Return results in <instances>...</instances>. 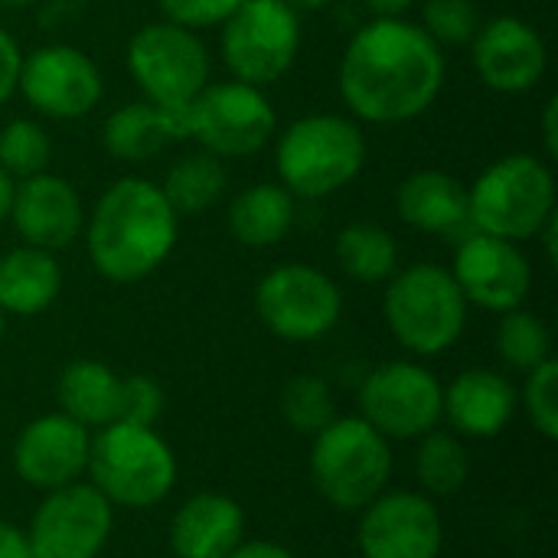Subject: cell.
<instances>
[{
	"instance_id": "cell-1",
	"label": "cell",
	"mask_w": 558,
	"mask_h": 558,
	"mask_svg": "<svg viewBox=\"0 0 558 558\" xmlns=\"http://www.w3.org/2000/svg\"><path fill=\"white\" fill-rule=\"evenodd\" d=\"M445 52L402 16H376L343 49L337 85L356 121L405 124L425 114L445 88Z\"/></svg>"
},
{
	"instance_id": "cell-2",
	"label": "cell",
	"mask_w": 558,
	"mask_h": 558,
	"mask_svg": "<svg viewBox=\"0 0 558 558\" xmlns=\"http://www.w3.org/2000/svg\"><path fill=\"white\" fill-rule=\"evenodd\" d=\"M180 216L160 183L144 177L114 180L88 216V258L105 281L134 284L154 275L173 252Z\"/></svg>"
},
{
	"instance_id": "cell-3",
	"label": "cell",
	"mask_w": 558,
	"mask_h": 558,
	"mask_svg": "<svg viewBox=\"0 0 558 558\" xmlns=\"http://www.w3.org/2000/svg\"><path fill=\"white\" fill-rule=\"evenodd\" d=\"M366 163V134L347 114H304L275 141L278 180L291 196L324 199L350 186Z\"/></svg>"
},
{
	"instance_id": "cell-4",
	"label": "cell",
	"mask_w": 558,
	"mask_h": 558,
	"mask_svg": "<svg viewBox=\"0 0 558 558\" xmlns=\"http://www.w3.org/2000/svg\"><path fill=\"white\" fill-rule=\"evenodd\" d=\"M468 298L451 268L415 262L389 278L383 314L389 333L415 356L448 353L468 327Z\"/></svg>"
},
{
	"instance_id": "cell-5",
	"label": "cell",
	"mask_w": 558,
	"mask_h": 558,
	"mask_svg": "<svg viewBox=\"0 0 558 558\" xmlns=\"http://www.w3.org/2000/svg\"><path fill=\"white\" fill-rule=\"evenodd\" d=\"M92 487L111 507L147 510L170 497L177 484L173 448L144 425L111 422L98 428L88 448Z\"/></svg>"
},
{
	"instance_id": "cell-6",
	"label": "cell",
	"mask_w": 558,
	"mask_h": 558,
	"mask_svg": "<svg viewBox=\"0 0 558 558\" xmlns=\"http://www.w3.org/2000/svg\"><path fill=\"white\" fill-rule=\"evenodd\" d=\"M556 209V177L549 163L533 154H507L468 186L474 232L517 245L536 239Z\"/></svg>"
},
{
	"instance_id": "cell-7",
	"label": "cell",
	"mask_w": 558,
	"mask_h": 558,
	"mask_svg": "<svg viewBox=\"0 0 558 558\" xmlns=\"http://www.w3.org/2000/svg\"><path fill=\"white\" fill-rule=\"evenodd\" d=\"M392 477V448L360 415L333 418L314 435L311 445V481L317 494L347 513L369 507Z\"/></svg>"
},
{
	"instance_id": "cell-8",
	"label": "cell",
	"mask_w": 558,
	"mask_h": 558,
	"mask_svg": "<svg viewBox=\"0 0 558 558\" xmlns=\"http://www.w3.org/2000/svg\"><path fill=\"white\" fill-rule=\"evenodd\" d=\"M183 128L186 137L199 144V150H209L219 160H242L262 154L271 144L278 114L258 85L229 78L209 82L183 108Z\"/></svg>"
},
{
	"instance_id": "cell-9",
	"label": "cell",
	"mask_w": 558,
	"mask_h": 558,
	"mask_svg": "<svg viewBox=\"0 0 558 558\" xmlns=\"http://www.w3.org/2000/svg\"><path fill=\"white\" fill-rule=\"evenodd\" d=\"M128 72L141 95L167 111H183L209 85V52L196 29L157 20L128 43Z\"/></svg>"
},
{
	"instance_id": "cell-10",
	"label": "cell",
	"mask_w": 558,
	"mask_h": 558,
	"mask_svg": "<svg viewBox=\"0 0 558 558\" xmlns=\"http://www.w3.org/2000/svg\"><path fill=\"white\" fill-rule=\"evenodd\" d=\"M222 62L235 82L271 85L301 52V20L288 0H242L222 23Z\"/></svg>"
},
{
	"instance_id": "cell-11",
	"label": "cell",
	"mask_w": 558,
	"mask_h": 558,
	"mask_svg": "<svg viewBox=\"0 0 558 558\" xmlns=\"http://www.w3.org/2000/svg\"><path fill=\"white\" fill-rule=\"evenodd\" d=\"M258 320L288 343H314L327 337L340 314L343 294L330 275L314 265H278L255 288Z\"/></svg>"
},
{
	"instance_id": "cell-12",
	"label": "cell",
	"mask_w": 558,
	"mask_h": 558,
	"mask_svg": "<svg viewBox=\"0 0 558 558\" xmlns=\"http://www.w3.org/2000/svg\"><path fill=\"white\" fill-rule=\"evenodd\" d=\"M441 389L438 376L422 363H383L360 386V418L389 441L422 438L441 422Z\"/></svg>"
},
{
	"instance_id": "cell-13",
	"label": "cell",
	"mask_w": 558,
	"mask_h": 558,
	"mask_svg": "<svg viewBox=\"0 0 558 558\" xmlns=\"http://www.w3.org/2000/svg\"><path fill=\"white\" fill-rule=\"evenodd\" d=\"M114 530V507L92 484L49 490L36 507L26 546L33 558H98Z\"/></svg>"
},
{
	"instance_id": "cell-14",
	"label": "cell",
	"mask_w": 558,
	"mask_h": 558,
	"mask_svg": "<svg viewBox=\"0 0 558 558\" xmlns=\"http://www.w3.org/2000/svg\"><path fill=\"white\" fill-rule=\"evenodd\" d=\"M16 92L36 114L75 121L101 101L105 78L88 52L69 43H52L23 56Z\"/></svg>"
},
{
	"instance_id": "cell-15",
	"label": "cell",
	"mask_w": 558,
	"mask_h": 558,
	"mask_svg": "<svg viewBox=\"0 0 558 558\" xmlns=\"http://www.w3.org/2000/svg\"><path fill=\"white\" fill-rule=\"evenodd\" d=\"M356 543L363 558H438L445 523L428 494L392 490L360 510Z\"/></svg>"
},
{
	"instance_id": "cell-16",
	"label": "cell",
	"mask_w": 558,
	"mask_h": 558,
	"mask_svg": "<svg viewBox=\"0 0 558 558\" xmlns=\"http://www.w3.org/2000/svg\"><path fill=\"white\" fill-rule=\"evenodd\" d=\"M468 304L507 314L526 304L533 291V265L517 242L471 232L458 242L451 268Z\"/></svg>"
},
{
	"instance_id": "cell-17",
	"label": "cell",
	"mask_w": 558,
	"mask_h": 558,
	"mask_svg": "<svg viewBox=\"0 0 558 558\" xmlns=\"http://www.w3.org/2000/svg\"><path fill=\"white\" fill-rule=\"evenodd\" d=\"M471 62L481 82L504 95L530 92L549 69L546 39L523 16H494L471 39Z\"/></svg>"
},
{
	"instance_id": "cell-18",
	"label": "cell",
	"mask_w": 558,
	"mask_h": 558,
	"mask_svg": "<svg viewBox=\"0 0 558 558\" xmlns=\"http://www.w3.org/2000/svg\"><path fill=\"white\" fill-rule=\"evenodd\" d=\"M92 435L62 412L33 418L13 445V471L33 490H59L75 484L88 468Z\"/></svg>"
},
{
	"instance_id": "cell-19",
	"label": "cell",
	"mask_w": 558,
	"mask_h": 558,
	"mask_svg": "<svg viewBox=\"0 0 558 558\" xmlns=\"http://www.w3.org/2000/svg\"><path fill=\"white\" fill-rule=\"evenodd\" d=\"M7 219H13V229L23 245L59 252L82 235L85 206L65 177L43 170L26 180H16Z\"/></svg>"
},
{
	"instance_id": "cell-20",
	"label": "cell",
	"mask_w": 558,
	"mask_h": 558,
	"mask_svg": "<svg viewBox=\"0 0 558 558\" xmlns=\"http://www.w3.org/2000/svg\"><path fill=\"white\" fill-rule=\"evenodd\" d=\"M520 409V392L504 373L464 369L441 389V418L464 438H497L507 432Z\"/></svg>"
},
{
	"instance_id": "cell-21",
	"label": "cell",
	"mask_w": 558,
	"mask_h": 558,
	"mask_svg": "<svg viewBox=\"0 0 558 558\" xmlns=\"http://www.w3.org/2000/svg\"><path fill=\"white\" fill-rule=\"evenodd\" d=\"M396 209L405 226L428 235L461 242L474 232L468 213V186L445 170L409 173L396 190Z\"/></svg>"
},
{
	"instance_id": "cell-22",
	"label": "cell",
	"mask_w": 558,
	"mask_h": 558,
	"mask_svg": "<svg viewBox=\"0 0 558 558\" xmlns=\"http://www.w3.org/2000/svg\"><path fill=\"white\" fill-rule=\"evenodd\" d=\"M245 543V510L226 494L190 497L170 523L177 558H229Z\"/></svg>"
},
{
	"instance_id": "cell-23",
	"label": "cell",
	"mask_w": 558,
	"mask_h": 558,
	"mask_svg": "<svg viewBox=\"0 0 558 558\" xmlns=\"http://www.w3.org/2000/svg\"><path fill=\"white\" fill-rule=\"evenodd\" d=\"M186 137L183 111H167L154 101H128L108 114L101 128V144L114 160L144 163Z\"/></svg>"
},
{
	"instance_id": "cell-24",
	"label": "cell",
	"mask_w": 558,
	"mask_h": 558,
	"mask_svg": "<svg viewBox=\"0 0 558 558\" xmlns=\"http://www.w3.org/2000/svg\"><path fill=\"white\" fill-rule=\"evenodd\" d=\"M62 291V268L52 252L20 245L0 258V311L13 317H36L56 304Z\"/></svg>"
},
{
	"instance_id": "cell-25",
	"label": "cell",
	"mask_w": 558,
	"mask_h": 558,
	"mask_svg": "<svg viewBox=\"0 0 558 558\" xmlns=\"http://www.w3.org/2000/svg\"><path fill=\"white\" fill-rule=\"evenodd\" d=\"M121 376L98 360H72L56 379L59 412L82 428H105L118 422Z\"/></svg>"
},
{
	"instance_id": "cell-26",
	"label": "cell",
	"mask_w": 558,
	"mask_h": 558,
	"mask_svg": "<svg viewBox=\"0 0 558 558\" xmlns=\"http://www.w3.org/2000/svg\"><path fill=\"white\" fill-rule=\"evenodd\" d=\"M294 226V196L281 183L245 186L229 203V232L239 245L271 248Z\"/></svg>"
},
{
	"instance_id": "cell-27",
	"label": "cell",
	"mask_w": 558,
	"mask_h": 558,
	"mask_svg": "<svg viewBox=\"0 0 558 558\" xmlns=\"http://www.w3.org/2000/svg\"><path fill=\"white\" fill-rule=\"evenodd\" d=\"M226 180H229L226 163L216 154L193 150L167 170L160 190L177 216H203L226 193Z\"/></svg>"
},
{
	"instance_id": "cell-28",
	"label": "cell",
	"mask_w": 558,
	"mask_h": 558,
	"mask_svg": "<svg viewBox=\"0 0 558 558\" xmlns=\"http://www.w3.org/2000/svg\"><path fill=\"white\" fill-rule=\"evenodd\" d=\"M337 262L360 284L389 281L399 271V245L389 229L376 222H350L337 235Z\"/></svg>"
},
{
	"instance_id": "cell-29",
	"label": "cell",
	"mask_w": 558,
	"mask_h": 558,
	"mask_svg": "<svg viewBox=\"0 0 558 558\" xmlns=\"http://www.w3.org/2000/svg\"><path fill=\"white\" fill-rule=\"evenodd\" d=\"M415 474L428 497H451L471 477V458L458 435L451 432H425L418 438Z\"/></svg>"
},
{
	"instance_id": "cell-30",
	"label": "cell",
	"mask_w": 558,
	"mask_h": 558,
	"mask_svg": "<svg viewBox=\"0 0 558 558\" xmlns=\"http://www.w3.org/2000/svg\"><path fill=\"white\" fill-rule=\"evenodd\" d=\"M494 343H497V356L520 373H530L539 363L553 360V333L546 320L526 307L500 314Z\"/></svg>"
},
{
	"instance_id": "cell-31",
	"label": "cell",
	"mask_w": 558,
	"mask_h": 558,
	"mask_svg": "<svg viewBox=\"0 0 558 558\" xmlns=\"http://www.w3.org/2000/svg\"><path fill=\"white\" fill-rule=\"evenodd\" d=\"M281 415L301 435H317L337 418V402L320 376H294L281 389Z\"/></svg>"
},
{
	"instance_id": "cell-32",
	"label": "cell",
	"mask_w": 558,
	"mask_h": 558,
	"mask_svg": "<svg viewBox=\"0 0 558 558\" xmlns=\"http://www.w3.org/2000/svg\"><path fill=\"white\" fill-rule=\"evenodd\" d=\"M52 160V141L33 118H13L0 131V167L13 180L43 173Z\"/></svg>"
},
{
	"instance_id": "cell-33",
	"label": "cell",
	"mask_w": 558,
	"mask_h": 558,
	"mask_svg": "<svg viewBox=\"0 0 558 558\" xmlns=\"http://www.w3.org/2000/svg\"><path fill=\"white\" fill-rule=\"evenodd\" d=\"M422 29L438 46H471L481 29V13L474 0H428L422 10Z\"/></svg>"
},
{
	"instance_id": "cell-34",
	"label": "cell",
	"mask_w": 558,
	"mask_h": 558,
	"mask_svg": "<svg viewBox=\"0 0 558 558\" xmlns=\"http://www.w3.org/2000/svg\"><path fill=\"white\" fill-rule=\"evenodd\" d=\"M520 405L526 409L533 428L546 438L556 441L558 438V363L546 360L536 369L526 373V386L520 396Z\"/></svg>"
},
{
	"instance_id": "cell-35",
	"label": "cell",
	"mask_w": 558,
	"mask_h": 558,
	"mask_svg": "<svg viewBox=\"0 0 558 558\" xmlns=\"http://www.w3.org/2000/svg\"><path fill=\"white\" fill-rule=\"evenodd\" d=\"M163 415V389L150 376H128L121 379L118 396V422L154 428Z\"/></svg>"
},
{
	"instance_id": "cell-36",
	"label": "cell",
	"mask_w": 558,
	"mask_h": 558,
	"mask_svg": "<svg viewBox=\"0 0 558 558\" xmlns=\"http://www.w3.org/2000/svg\"><path fill=\"white\" fill-rule=\"evenodd\" d=\"M242 0H157L163 20L186 26V29H209L222 26Z\"/></svg>"
},
{
	"instance_id": "cell-37",
	"label": "cell",
	"mask_w": 558,
	"mask_h": 558,
	"mask_svg": "<svg viewBox=\"0 0 558 558\" xmlns=\"http://www.w3.org/2000/svg\"><path fill=\"white\" fill-rule=\"evenodd\" d=\"M20 62H23V52H20L16 39L0 26V105H7L10 95L16 92Z\"/></svg>"
},
{
	"instance_id": "cell-38",
	"label": "cell",
	"mask_w": 558,
	"mask_h": 558,
	"mask_svg": "<svg viewBox=\"0 0 558 558\" xmlns=\"http://www.w3.org/2000/svg\"><path fill=\"white\" fill-rule=\"evenodd\" d=\"M0 558H33L23 530H16L10 523H0Z\"/></svg>"
},
{
	"instance_id": "cell-39",
	"label": "cell",
	"mask_w": 558,
	"mask_h": 558,
	"mask_svg": "<svg viewBox=\"0 0 558 558\" xmlns=\"http://www.w3.org/2000/svg\"><path fill=\"white\" fill-rule=\"evenodd\" d=\"M229 558H294V553H288L284 546L278 543H265V539H245L235 553Z\"/></svg>"
},
{
	"instance_id": "cell-40",
	"label": "cell",
	"mask_w": 558,
	"mask_h": 558,
	"mask_svg": "<svg viewBox=\"0 0 558 558\" xmlns=\"http://www.w3.org/2000/svg\"><path fill=\"white\" fill-rule=\"evenodd\" d=\"M543 144H546V157L556 160L558 154V95H553L546 101V111H543Z\"/></svg>"
},
{
	"instance_id": "cell-41",
	"label": "cell",
	"mask_w": 558,
	"mask_h": 558,
	"mask_svg": "<svg viewBox=\"0 0 558 558\" xmlns=\"http://www.w3.org/2000/svg\"><path fill=\"white\" fill-rule=\"evenodd\" d=\"M536 239H543V245H546V258L556 265V258H558V209L546 219V226L539 229V235Z\"/></svg>"
},
{
	"instance_id": "cell-42",
	"label": "cell",
	"mask_w": 558,
	"mask_h": 558,
	"mask_svg": "<svg viewBox=\"0 0 558 558\" xmlns=\"http://www.w3.org/2000/svg\"><path fill=\"white\" fill-rule=\"evenodd\" d=\"M366 10H373L376 16H402L415 0H363Z\"/></svg>"
},
{
	"instance_id": "cell-43",
	"label": "cell",
	"mask_w": 558,
	"mask_h": 558,
	"mask_svg": "<svg viewBox=\"0 0 558 558\" xmlns=\"http://www.w3.org/2000/svg\"><path fill=\"white\" fill-rule=\"evenodd\" d=\"M13 186H16V180L0 167V222L10 216V203H13Z\"/></svg>"
},
{
	"instance_id": "cell-44",
	"label": "cell",
	"mask_w": 558,
	"mask_h": 558,
	"mask_svg": "<svg viewBox=\"0 0 558 558\" xmlns=\"http://www.w3.org/2000/svg\"><path fill=\"white\" fill-rule=\"evenodd\" d=\"M298 13L304 10V13H317V10H327V7H333L337 0H288Z\"/></svg>"
},
{
	"instance_id": "cell-45",
	"label": "cell",
	"mask_w": 558,
	"mask_h": 558,
	"mask_svg": "<svg viewBox=\"0 0 558 558\" xmlns=\"http://www.w3.org/2000/svg\"><path fill=\"white\" fill-rule=\"evenodd\" d=\"M3 7H29V3H36V0H0Z\"/></svg>"
},
{
	"instance_id": "cell-46",
	"label": "cell",
	"mask_w": 558,
	"mask_h": 558,
	"mask_svg": "<svg viewBox=\"0 0 558 558\" xmlns=\"http://www.w3.org/2000/svg\"><path fill=\"white\" fill-rule=\"evenodd\" d=\"M3 330H7V314L0 311V347H3Z\"/></svg>"
}]
</instances>
